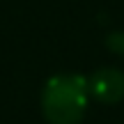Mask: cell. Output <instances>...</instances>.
<instances>
[{
    "label": "cell",
    "mask_w": 124,
    "mask_h": 124,
    "mask_svg": "<svg viewBox=\"0 0 124 124\" xmlns=\"http://www.w3.org/2000/svg\"><path fill=\"white\" fill-rule=\"evenodd\" d=\"M108 48H110L113 53L124 55V32H115V35L108 37Z\"/></svg>",
    "instance_id": "cell-3"
},
{
    "label": "cell",
    "mask_w": 124,
    "mask_h": 124,
    "mask_svg": "<svg viewBox=\"0 0 124 124\" xmlns=\"http://www.w3.org/2000/svg\"><path fill=\"white\" fill-rule=\"evenodd\" d=\"M87 78L78 74H58L46 83L41 108L51 124H78L87 108Z\"/></svg>",
    "instance_id": "cell-1"
},
{
    "label": "cell",
    "mask_w": 124,
    "mask_h": 124,
    "mask_svg": "<svg viewBox=\"0 0 124 124\" xmlns=\"http://www.w3.org/2000/svg\"><path fill=\"white\" fill-rule=\"evenodd\" d=\"M87 87L90 94L97 97L99 101L115 103L124 97V74L117 69H99L87 80Z\"/></svg>",
    "instance_id": "cell-2"
}]
</instances>
